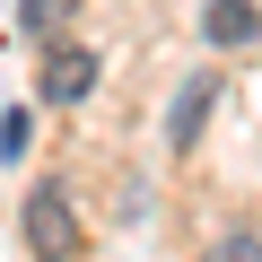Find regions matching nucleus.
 Wrapping results in <instances>:
<instances>
[{
  "label": "nucleus",
  "mask_w": 262,
  "mask_h": 262,
  "mask_svg": "<svg viewBox=\"0 0 262 262\" xmlns=\"http://www.w3.org/2000/svg\"><path fill=\"white\" fill-rule=\"evenodd\" d=\"M27 253H35V262H70V253H79V210H70V192L44 184V192L27 201Z\"/></svg>",
  "instance_id": "1"
},
{
  "label": "nucleus",
  "mask_w": 262,
  "mask_h": 262,
  "mask_svg": "<svg viewBox=\"0 0 262 262\" xmlns=\"http://www.w3.org/2000/svg\"><path fill=\"white\" fill-rule=\"evenodd\" d=\"M70 9H79V0H18V27H27V35H61Z\"/></svg>",
  "instance_id": "5"
},
{
  "label": "nucleus",
  "mask_w": 262,
  "mask_h": 262,
  "mask_svg": "<svg viewBox=\"0 0 262 262\" xmlns=\"http://www.w3.org/2000/svg\"><path fill=\"white\" fill-rule=\"evenodd\" d=\"M210 105H219V79H210V70L175 88V114H166V149H175V158H184V149L201 140V122H210Z\"/></svg>",
  "instance_id": "3"
},
{
  "label": "nucleus",
  "mask_w": 262,
  "mask_h": 262,
  "mask_svg": "<svg viewBox=\"0 0 262 262\" xmlns=\"http://www.w3.org/2000/svg\"><path fill=\"white\" fill-rule=\"evenodd\" d=\"M27 140H35V122H27V114H9V122H0V158H9V166L27 158Z\"/></svg>",
  "instance_id": "7"
},
{
  "label": "nucleus",
  "mask_w": 262,
  "mask_h": 262,
  "mask_svg": "<svg viewBox=\"0 0 262 262\" xmlns=\"http://www.w3.org/2000/svg\"><path fill=\"white\" fill-rule=\"evenodd\" d=\"M35 96H53V105H88V96H96V53H88V44H53V35H44Z\"/></svg>",
  "instance_id": "2"
},
{
  "label": "nucleus",
  "mask_w": 262,
  "mask_h": 262,
  "mask_svg": "<svg viewBox=\"0 0 262 262\" xmlns=\"http://www.w3.org/2000/svg\"><path fill=\"white\" fill-rule=\"evenodd\" d=\"M201 35L227 44V53H245L253 44V0H210V9H201Z\"/></svg>",
  "instance_id": "4"
},
{
  "label": "nucleus",
  "mask_w": 262,
  "mask_h": 262,
  "mask_svg": "<svg viewBox=\"0 0 262 262\" xmlns=\"http://www.w3.org/2000/svg\"><path fill=\"white\" fill-rule=\"evenodd\" d=\"M201 262H262V245H253V227L236 219V227H227V236H219V245H210Z\"/></svg>",
  "instance_id": "6"
}]
</instances>
